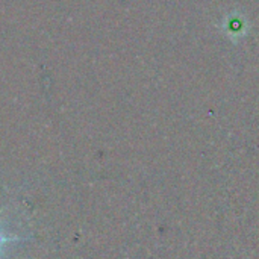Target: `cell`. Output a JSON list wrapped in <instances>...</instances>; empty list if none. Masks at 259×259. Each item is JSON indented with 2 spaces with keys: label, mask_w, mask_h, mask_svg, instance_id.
Wrapping results in <instances>:
<instances>
[{
  "label": "cell",
  "mask_w": 259,
  "mask_h": 259,
  "mask_svg": "<svg viewBox=\"0 0 259 259\" xmlns=\"http://www.w3.org/2000/svg\"><path fill=\"white\" fill-rule=\"evenodd\" d=\"M30 238H32L30 235H20V234L11 232L8 228H5V225L0 220V259H3L8 247L18 244V243H24Z\"/></svg>",
  "instance_id": "obj_1"
}]
</instances>
